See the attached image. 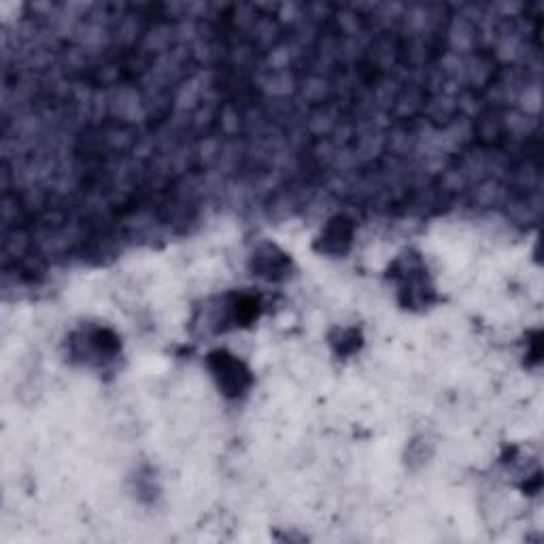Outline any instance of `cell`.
<instances>
[{
	"mask_svg": "<svg viewBox=\"0 0 544 544\" xmlns=\"http://www.w3.org/2000/svg\"><path fill=\"white\" fill-rule=\"evenodd\" d=\"M210 358H213L210 362H213L215 375L219 376L221 387L227 390L226 393H235V396H238V393L243 392V387H245L243 381H247V370H243L241 362H236V359L227 353L219 351L210 355Z\"/></svg>",
	"mask_w": 544,
	"mask_h": 544,
	"instance_id": "cell-1",
	"label": "cell"
}]
</instances>
